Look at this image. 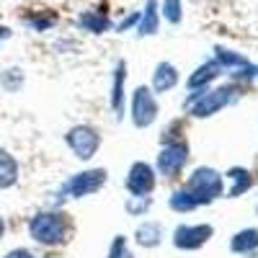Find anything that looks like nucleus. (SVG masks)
<instances>
[{"mask_svg":"<svg viewBox=\"0 0 258 258\" xmlns=\"http://www.w3.org/2000/svg\"><path fill=\"white\" fill-rule=\"evenodd\" d=\"M29 230L34 235V240L52 245V243H59L62 240L64 225H62V217H57V214H39V217L31 220Z\"/></svg>","mask_w":258,"mask_h":258,"instance_id":"nucleus-1","label":"nucleus"},{"mask_svg":"<svg viewBox=\"0 0 258 258\" xmlns=\"http://www.w3.org/2000/svg\"><path fill=\"white\" fill-rule=\"evenodd\" d=\"M220 188H222V181H220V176L214 173V170H197L194 178H191V183H188V194H191V199L197 204L214 199L220 194Z\"/></svg>","mask_w":258,"mask_h":258,"instance_id":"nucleus-2","label":"nucleus"},{"mask_svg":"<svg viewBox=\"0 0 258 258\" xmlns=\"http://www.w3.org/2000/svg\"><path fill=\"white\" fill-rule=\"evenodd\" d=\"M68 142L78 153V158H91L96 153V147H98V135L88 126H80V129H73V132L68 135Z\"/></svg>","mask_w":258,"mask_h":258,"instance_id":"nucleus-3","label":"nucleus"},{"mask_svg":"<svg viewBox=\"0 0 258 258\" xmlns=\"http://www.w3.org/2000/svg\"><path fill=\"white\" fill-rule=\"evenodd\" d=\"M155 111H158V106H155L153 93H150L147 88H140L135 93V121H137V126L150 124L155 119Z\"/></svg>","mask_w":258,"mask_h":258,"instance_id":"nucleus-4","label":"nucleus"},{"mask_svg":"<svg viewBox=\"0 0 258 258\" xmlns=\"http://www.w3.org/2000/svg\"><path fill=\"white\" fill-rule=\"evenodd\" d=\"M106 173L103 170H91V173H83V176H75L70 183H68V194H73V197H83V194H91L96 191L101 183H103Z\"/></svg>","mask_w":258,"mask_h":258,"instance_id":"nucleus-5","label":"nucleus"},{"mask_svg":"<svg viewBox=\"0 0 258 258\" xmlns=\"http://www.w3.org/2000/svg\"><path fill=\"white\" fill-rule=\"evenodd\" d=\"M126 186H129V191H132V194L142 197V194H147L150 188H153V170H150L145 163H137L132 168V173H129Z\"/></svg>","mask_w":258,"mask_h":258,"instance_id":"nucleus-6","label":"nucleus"},{"mask_svg":"<svg viewBox=\"0 0 258 258\" xmlns=\"http://www.w3.org/2000/svg\"><path fill=\"white\" fill-rule=\"evenodd\" d=\"M186 163V147L181 145H170L163 150V155H160V170L165 176H173L181 170V165Z\"/></svg>","mask_w":258,"mask_h":258,"instance_id":"nucleus-7","label":"nucleus"},{"mask_svg":"<svg viewBox=\"0 0 258 258\" xmlns=\"http://www.w3.org/2000/svg\"><path fill=\"white\" fill-rule=\"evenodd\" d=\"M212 235V227H181L178 232H176V245H181V248H197V245H202L207 238Z\"/></svg>","mask_w":258,"mask_h":258,"instance_id":"nucleus-8","label":"nucleus"},{"mask_svg":"<svg viewBox=\"0 0 258 258\" xmlns=\"http://www.w3.org/2000/svg\"><path fill=\"white\" fill-rule=\"evenodd\" d=\"M230 93H232V91H227V88H222V91H214V93H207V96L202 98V103L194 106V114H199V116L212 114L214 109H220L222 103H227V101H230Z\"/></svg>","mask_w":258,"mask_h":258,"instance_id":"nucleus-9","label":"nucleus"},{"mask_svg":"<svg viewBox=\"0 0 258 258\" xmlns=\"http://www.w3.org/2000/svg\"><path fill=\"white\" fill-rule=\"evenodd\" d=\"M16 178H18V165H16V160L6 153V150H0V188L13 186Z\"/></svg>","mask_w":258,"mask_h":258,"instance_id":"nucleus-10","label":"nucleus"},{"mask_svg":"<svg viewBox=\"0 0 258 258\" xmlns=\"http://www.w3.org/2000/svg\"><path fill=\"white\" fill-rule=\"evenodd\" d=\"M80 26L83 29H88L93 34H101L109 29V18H106L103 13H96V11H88V13H83L80 16Z\"/></svg>","mask_w":258,"mask_h":258,"instance_id":"nucleus-11","label":"nucleus"},{"mask_svg":"<svg viewBox=\"0 0 258 258\" xmlns=\"http://www.w3.org/2000/svg\"><path fill=\"white\" fill-rule=\"evenodd\" d=\"M178 80L176 70H173V64H158V73H155V88L158 91H168V88H173Z\"/></svg>","mask_w":258,"mask_h":258,"instance_id":"nucleus-12","label":"nucleus"},{"mask_svg":"<svg viewBox=\"0 0 258 258\" xmlns=\"http://www.w3.org/2000/svg\"><path fill=\"white\" fill-rule=\"evenodd\" d=\"M158 3L155 0H150L147 3V11L142 16V24H140V34H155L158 31Z\"/></svg>","mask_w":258,"mask_h":258,"instance_id":"nucleus-13","label":"nucleus"},{"mask_svg":"<svg viewBox=\"0 0 258 258\" xmlns=\"http://www.w3.org/2000/svg\"><path fill=\"white\" fill-rule=\"evenodd\" d=\"M255 245H258V232L255 230L240 232L238 238H235V243H232L235 250H248V248H255Z\"/></svg>","mask_w":258,"mask_h":258,"instance_id":"nucleus-14","label":"nucleus"},{"mask_svg":"<svg viewBox=\"0 0 258 258\" xmlns=\"http://www.w3.org/2000/svg\"><path fill=\"white\" fill-rule=\"evenodd\" d=\"M214 75H220V64H217V62H209V64H204V68L199 70V75H194L188 83H191V85H199V83H204V80H212Z\"/></svg>","mask_w":258,"mask_h":258,"instance_id":"nucleus-15","label":"nucleus"},{"mask_svg":"<svg viewBox=\"0 0 258 258\" xmlns=\"http://www.w3.org/2000/svg\"><path fill=\"white\" fill-rule=\"evenodd\" d=\"M163 13L170 24H178L181 21V0H165L163 3Z\"/></svg>","mask_w":258,"mask_h":258,"instance_id":"nucleus-16","label":"nucleus"},{"mask_svg":"<svg viewBox=\"0 0 258 258\" xmlns=\"http://www.w3.org/2000/svg\"><path fill=\"white\" fill-rule=\"evenodd\" d=\"M170 204H173L176 209H194V207H197V202H194L191 199V194H186V191H181V194H176V197H173V202H170Z\"/></svg>","mask_w":258,"mask_h":258,"instance_id":"nucleus-17","label":"nucleus"},{"mask_svg":"<svg viewBox=\"0 0 258 258\" xmlns=\"http://www.w3.org/2000/svg\"><path fill=\"white\" fill-rule=\"evenodd\" d=\"M155 235H158V227H155V225H150V227H142V230H140V243H147V245H153V243L158 240Z\"/></svg>","mask_w":258,"mask_h":258,"instance_id":"nucleus-18","label":"nucleus"},{"mask_svg":"<svg viewBox=\"0 0 258 258\" xmlns=\"http://www.w3.org/2000/svg\"><path fill=\"white\" fill-rule=\"evenodd\" d=\"M121 78H124V64H119L116 70V85H114V106L121 103Z\"/></svg>","mask_w":258,"mask_h":258,"instance_id":"nucleus-19","label":"nucleus"},{"mask_svg":"<svg viewBox=\"0 0 258 258\" xmlns=\"http://www.w3.org/2000/svg\"><path fill=\"white\" fill-rule=\"evenodd\" d=\"M111 258H132V255L126 253V248H124L121 240H116V243H114V250H111Z\"/></svg>","mask_w":258,"mask_h":258,"instance_id":"nucleus-20","label":"nucleus"},{"mask_svg":"<svg viewBox=\"0 0 258 258\" xmlns=\"http://www.w3.org/2000/svg\"><path fill=\"white\" fill-rule=\"evenodd\" d=\"M8 258H31V253L29 250H13V253H8Z\"/></svg>","mask_w":258,"mask_h":258,"instance_id":"nucleus-21","label":"nucleus"},{"mask_svg":"<svg viewBox=\"0 0 258 258\" xmlns=\"http://www.w3.org/2000/svg\"><path fill=\"white\" fill-rule=\"evenodd\" d=\"M0 36H8V29H3V26H0Z\"/></svg>","mask_w":258,"mask_h":258,"instance_id":"nucleus-22","label":"nucleus"},{"mask_svg":"<svg viewBox=\"0 0 258 258\" xmlns=\"http://www.w3.org/2000/svg\"><path fill=\"white\" fill-rule=\"evenodd\" d=\"M3 227H6V225H3V220H0V235H3Z\"/></svg>","mask_w":258,"mask_h":258,"instance_id":"nucleus-23","label":"nucleus"}]
</instances>
